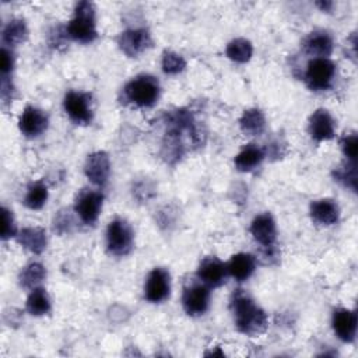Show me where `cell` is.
<instances>
[{
    "instance_id": "obj_1",
    "label": "cell",
    "mask_w": 358,
    "mask_h": 358,
    "mask_svg": "<svg viewBox=\"0 0 358 358\" xmlns=\"http://www.w3.org/2000/svg\"><path fill=\"white\" fill-rule=\"evenodd\" d=\"M165 133L162 140V157L166 162H176L185 155L186 138L197 145L200 134L193 115L187 109H176L165 113Z\"/></svg>"
},
{
    "instance_id": "obj_2",
    "label": "cell",
    "mask_w": 358,
    "mask_h": 358,
    "mask_svg": "<svg viewBox=\"0 0 358 358\" xmlns=\"http://www.w3.org/2000/svg\"><path fill=\"white\" fill-rule=\"evenodd\" d=\"M229 308L235 327L242 334L256 337L266 331L268 324L267 315L246 291L236 289L232 294Z\"/></svg>"
},
{
    "instance_id": "obj_3",
    "label": "cell",
    "mask_w": 358,
    "mask_h": 358,
    "mask_svg": "<svg viewBox=\"0 0 358 358\" xmlns=\"http://www.w3.org/2000/svg\"><path fill=\"white\" fill-rule=\"evenodd\" d=\"M161 95V85L151 74H138L123 87V101L136 108H151Z\"/></svg>"
},
{
    "instance_id": "obj_4",
    "label": "cell",
    "mask_w": 358,
    "mask_h": 358,
    "mask_svg": "<svg viewBox=\"0 0 358 358\" xmlns=\"http://www.w3.org/2000/svg\"><path fill=\"white\" fill-rule=\"evenodd\" d=\"M95 6L91 1H78L73 18L66 25L67 36L80 43H91L98 38L95 22Z\"/></svg>"
},
{
    "instance_id": "obj_5",
    "label": "cell",
    "mask_w": 358,
    "mask_h": 358,
    "mask_svg": "<svg viewBox=\"0 0 358 358\" xmlns=\"http://www.w3.org/2000/svg\"><path fill=\"white\" fill-rule=\"evenodd\" d=\"M134 246V231L123 218H115L106 228V249L110 255L127 256Z\"/></svg>"
},
{
    "instance_id": "obj_6",
    "label": "cell",
    "mask_w": 358,
    "mask_h": 358,
    "mask_svg": "<svg viewBox=\"0 0 358 358\" xmlns=\"http://www.w3.org/2000/svg\"><path fill=\"white\" fill-rule=\"evenodd\" d=\"M63 109L73 123L80 126L90 124L94 117L92 95L90 92L70 90L63 98Z\"/></svg>"
},
{
    "instance_id": "obj_7",
    "label": "cell",
    "mask_w": 358,
    "mask_h": 358,
    "mask_svg": "<svg viewBox=\"0 0 358 358\" xmlns=\"http://www.w3.org/2000/svg\"><path fill=\"white\" fill-rule=\"evenodd\" d=\"M336 77V64L329 57H312L305 69V83L312 91H326Z\"/></svg>"
},
{
    "instance_id": "obj_8",
    "label": "cell",
    "mask_w": 358,
    "mask_h": 358,
    "mask_svg": "<svg viewBox=\"0 0 358 358\" xmlns=\"http://www.w3.org/2000/svg\"><path fill=\"white\" fill-rule=\"evenodd\" d=\"M103 194L99 190L83 189L74 201V213L85 225H94L101 214Z\"/></svg>"
},
{
    "instance_id": "obj_9",
    "label": "cell",
    "mask_w": 358,
    "mask_h": 358,
    "mask_svg": "<svg viewBox=\"0 0 358 358\" xmlns=\"http://www.w3.org/2000/svg\"><path fill=\"white\" fill-rule=\"evenodd\" d=\"M182 306L189 316H201L210 306V288L199 281H190L183 287Z\"/></svg>"
},
{
    "instance_id": "obj_10",
    "label": "cell",
    "mask_w": 358,
    "mask_h": 358,
    "mask_svg": "<svg viewBox=\"0 0 358 358\" xmlns=\"http://www.w3.org/2000/svg\"><path fill=\"white\" fill-rule=\"evenodd\" d=\"M171 295V274L166 268H152L144 282V298L151 303H161Z\"/></svg>"
},
{
    "instance_id": "obj_11",
    "label": "cell",
    "mask_w": 358,
    "mask_h": 358,
    "mask_svg": "<svg viewBox=\"0 0 358 358\" xmlns=\"http://www.w3.org/2000/svg\"><path fill=\"white\" fill-rule=\"evenodd\" d=\"M117 45L129 57H137L152 45V39L145 28H129L117 36Z\"/></svg>"
},
{
    "instance_id": "obj_12",
    "label": "cell",
    "mask_w": 358,
    "mask_h": 358,
    "mask_svg": "<svg viewBox=\"0 0 358 358\" xmlns=\"http://www.w3.org/2000/svg\"><path fill=\"white\" fill-rule=\"evenodd\" d=\"M49 126L48 115L32 105H27L18 117V129L28 138H36L46 131Z\"/></svg>"
},
{
    "instance_id": "obj_13",
    "label": "cell",
    "mask_w": 358,
    "mask_h": 358,
    "mask_svg": "<svg viewBox=\"0 0 358 358\" xmlns=\"http://www.w3.org/2000/svg\"><path fill=\"white\" fill-rule=\"evenodd\" d=\"M196 275L197 280H200L208 288H218L227 281V264L215 256H207L200 262Z\"/></svg>"
},
{
    "instance_id": "obj_14",
    "label": "cell",
    "mask_w": 358,
    "mask_h": 358,
    "mask_svg": "<svg viewBox=\"0 0 358 358\" xmlns=\"http://www.w3.org/2000/svg\"><path fill=\"white\" fill-rule=\"evenodd\" d=\"M84 173L92 185L98 187L105 186L110 176V159L108 152L105 151L91 152L85 159Z\"/></svg>"
},
{
    "instance_id": "obj_15",
    "label": "cell",
    "mask_w": 358,
    "mask_h": 358,
    "mask_svg": "<svg viewBox=\"0 0 358 358\" xmlns=\"http://www.w3.org/2000/svg\"><path fill=\"white\" fill-rule=\"evenodd\" d=\"M253 239L264 249L274 248L277 241V225L270 213H262L256 215L249 228Z\"/></svg>"
},
{
    "instance_id": "obj_16",
    "label": "cell",
    "mask_w": 358,
    "mask_h": 358,
    "mask_svg": "<svg viewBox=\"0 0 358 358\" xmlns=\"http://www.w3.org/2000/svg\"><path fill=\"white\" fill-rule=\"evenodd\" d=\"M308 131L315 141H327L336 136V122L327 109H316L308 122Z\"/></svg>"
},
{
    "instance_id": "obj_17",
    "label": "cell",
    "mask_w": 358,
    "mask_h": 358,
    "mask_svg": "<svg viewBox=\"0 0 358 358\" xmlns=\"http://www.w3.org/2000/svg\"><path fill=\"white\" fill-rule=\"evenodd\" d=\"M358 317L357 312L347 308H337L333 310L331 326L336 336L344 343H352L357 334Z\"/></svg>"
},
{
    "instance_id": "obj_18",
    "label": "cell",
    "mask_w": 358,
    "mask_h": 358,
    "mask_svg": "<svg viewBox=\"0 0 358 358\" xmlns=\"http://www.w3.org/2000/svg\"><path fill=\"white\" fill-rule=\"evenodd\" d=\"M333 38L324 29H315L302 42L303 52L313 57H329L333 52Z\"/></svg>"
},
{
    "instance_id": "obj_19",
    "label": "cell",
    "mask_w": 358,
    "mask_h": 358,
    "mask_svg": "<svg viewBox=\"0 0 358 358\" xmlns=\"http://www.w3.org/2000/svg\"><path fill=\"white\" fill-rule=\"evenodd\" d=\"M309 214L319 225H333L340 218V208L333 199H319L310 203Z\"/></svg>"
},
{
    "instance_id": "obj_20",
    "label": "cell",
    "mask_w": 358,
    "mask_h": 358,
    "mask_svg": "<svg viewBox=\"0 0 358 358\" xmlns=\"http://www.w3.org/2000/svg\"><path fill=\"white\" fill-rule=\"evenodd\" d=\"M227 270L228 275H231L235 281H246L256 270V257L245 252L232 255L227 263Z\"/></svg>"
},
{
    "instance_id": "obj_21",
    "label": "cell",
    "mask_w": 358,
    "mask_h": 358,
    "mask_svg": "<svg viewBox=\"0 0 358 358\" xmlns=\"http://www.w3.org/2000/svg\"><path fill=\"white\" fill-rule=\"evenodd\" d=\"M18 243L34 255H41L48 245V236L41 227H25L17 234Z\"/></svg>"
},
{
    "instance_id": "obj_22",
    "label": "cell",
    "mask_w": 358,
    "mask_h": 358,
    "mask_svg": "<svg viewBox=\"0 0 358 358\" xmlns=\"http://www.w3.org/2000/svg\"><path fill=\"white\" fill-rule=\"evenodd\" d=\"M266 152L264 148L259 147L257 144H246L234 158V164L235 168L241 172H250L253 169H256L262 161L264 159Z\"/></svg>"
},
{
    "instance_id": "obj_23",
    "label": "cell",
    "mask_w": 358,
    "mask_h": 358,
    "mask_svg": "<svg viewBox=\"0 0 358 358\" xmlns=\"http://www.w3.org/2000/svg\"><path fill=\"white\" fill-rule=\"evenodd\" d=\"M28 38V27L24 20L21 18H13L10 20L3 31H1V42L4 48H13L22 42H25Z\"/></svg>"
},
{
    "instance_id": "obj_24",
    "label": "cell",
    "mask_w": 358,
    "mask_h": 358,
    "mask_svg": "<svg viewBox=\"0 0 358 358\" xmlns=\"http://www.w3.org/2000/svg\"><path fill=\"white\" fill-rule=\"evenodd\" d=\"M239 127L248 136H260L266 129V117L257 108L246 109L239 117Z\"/></svg>"
},
{
    "instance_id": "obj_25",
    "label": "cell",
    "mask_w": 358,
    "mask_h": 358,
    "mask_svg": "<svg viewBox=\"0 0 358 358\" xmlns=\"http://www.w3.org/2000/svg\"><path fill=\"white\" fill-rule=\"evenodd\" d=\"M25 309L32 316H42L49 313L52 309V302L46 289L42 287L31 289L25 302Z\"/></svg>"
},
{
    "instance_id": "obj_26",
    "label": "cell",
    "mask_w": 358,
    "mask_h": 358,
    "mask_svg": "<svg viewBox=\"0 0 358 358\" xmlns=\"http://www.w3.org/2000/svg\"><path fill=\"white\" fill-rule=\"evenodd\" d=\"M46 277V270L45 266L39 262H31L22 270L20 271L18 275V282L24 289H34L39 287V284L45 280Z\"/></svg>"
},
{
    "instance_id": "obj_27",
    "label": "cell",
    "mask_w": 358,
    "mask_h": 358,
    "mask_svg": "<svg viewBox=\"0 0 358 358\" xmlns=\"http://www.w3.org/2000/svg\"><path fill=\"white\" fill-rule=\"evenodd\" d=\"M48 196H49V190H48V186L45 185V182H42V180L32 182L27 186V192L24 196V204L29 210H41L48 200Z\"/></svg>"
},
{
    "instance_id": "obj_28",
    "label": "cell",
    "mask_w": 358,
    "mask_h": 358,
    "mask_svg": "<svg viewBox=\"0 0 358 358\" xmlns=\"http://www.w3.org/2000/svg\"><path fill=\"white\" fill-rule=\"evenodd\" d=\"M225 55L228 59L236 63H246L253 55V45L246 38H235L228 42L225 48Z\"/></svg>"
},
{
    "instance_id": "obj_29",
    "label": "cell",
    "mask_w": 358,
    "mask_h": 358,
    "mask_svg": "<svg viewBox=\"0 0 358 358\" xmlns=\"http://www.w3.org/2000/svg\"><path fill=\"white\" fill-rule=\"evenodd\" d=\"M333 178L336 182L344 187L357 192V161L345 159L333 171Z\"/></svg>"
},
{
    "instance_id": "obj_30",
    "label": "cell",
    "mask_w": 358,
    "mask_h": 358,
    "mask_svg": "<svg viewBox=\"0 0 358 358\" xmlns=\"http://www.w3.org/2000/svg\"><path fill=\"white\" fill-rule=\"evenodd\" d=\"M161 67H162V71L165 74L176 76V74L182 73L186 69V60L182 55H179L173 50H165L162 53Z\"/></svg>"
},
{
    "instance_id": "obj_31",
    "label": "cell",
    "mask_w": 358,
    "mask_h": 358,
    "mask_svg": "<svg viewBox=\"0 0 358 358\" xmlns=\"http://www.w3.org/2000/svg\"><path fill=\"white\" fill-rule=\"evenodd\" d=\"M340 148L348 161H357L358 152V137L355 131L345 133L340 138Z\"/></svg>"
},
{
    "instance_id": "obj_32",
    "label": "cell",
    "mask_w": 358,
    "mask_h": 358,
    "mask_svg": "<svg viewBox=\"0 0 358 358\" xmlns=\"http://www.w3.org/2000/svg\"><path fill=\"white\" fill-rule=\"evenodd\" d=\"M17 225L13 215V211H10L7 207H1V239L7 241L13 236H17Z\"/></svg>"
},
{
    "instance_id": "obj_33",
    "label": "cell",
    "mask_w": 358,
    "mask_h": 358,
    "mask_svg": "<svg viewBox=\"0 0 358 358\" xmlns=\"http://www.w3.org/2000/svg\"><path fill=\"white\" fill-rule=\"evenodd\" d=\"M73 218H71V214H70V210L67 208H63L60 210L55 220H53V229L55 232L63 235V234H69L71 232V228H73Z\"/></svg>"
},
{
    "instance_id": "obj_34",
    "label": "cell",
    "mask_w": 358,
    "mask_h": 358,
    "mask_svg": "<svg viewBox=\"0 0 358 358\" xmlns=\"http://www.w3.org/2000/svg\"><path fill=\"white\" fill-rule=\"evenodd\" d=\"M15 66V57L10 48H1V57H0V74L1 77H10L11 71Z\"/></svg>"
},
{
    "instance_id": "obj_35",
    "label": "cell",
    "mask_w": 358,
    "mask_h": 358,
    "mask_svg": "<svg viewBox=\"0 0 358 358\" xmlns=\"http://www.w3.org/2000/svg\"><path fill=\"white\" fill-rule=\"evenodd\" d=\"M14 92L15 87L13 84V80L10 77H1V84H0V96L3 103H8L14 99Z\"/></svg>"
},
{
    "instance_id": "obj_36",
    "label": "cell",
    "mask_w": 358,
    "mask_h": 358,
    "mask_svg": "<svg viewBox=\"0 0 358 358\" xmlns=\"http://www.w3.org/2000/svg\"><path fill=\"white\" fill-rule=\"evenodd\" d=\"M316 6H317L322 11L329 13V11L331 10V7H333V3H331V1H317Z\"/></svg>"
},
{
    "instance_id": "obj_37",
    "label": "cell",
    "mask_w": 358,
    "mask_h": 358,
    "mask_svg": "<svg viewBox=\"0 0 358 358\" xmlns=\"http://www.w3.org/2000/svg\"><path fill=\"white\" fill-rule=\"evenodd\" d=\"M204 355H206V357H208V355H220V357H224L225 354H224V351H218V350H214V351H213V350H211L210 352H206Z\"/></svg>"
}]
</instances>
